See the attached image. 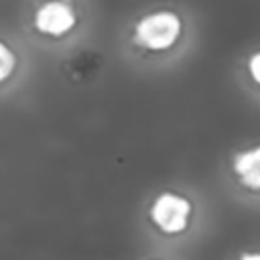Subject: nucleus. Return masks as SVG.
<instances>
[{
  "mask_svg": "<svg viewBox=\"0 0 260 260\" xmlns=\"http://www.w3.org/2000/svg\"><path fill=\"white\" fill-rule=\"evenodd\" d=\"M179 28H181L179 16L173 12L160 10V12H152L144 16L136 26V35L146 47L165 49L177 39Z\"/></svg>",
  "mask_w": 260,
  "mask_h": 260,
  "instance_id": "obj_1",
  "label": "nucleus"
},
{
  "mask_svg": "<svg viewBox=\"0 0 260 260\" xmlns=\"http://www.w3.org/2000/svg\"><path fill=\"white\" fill-rule=\"evenodd\" d=\"M189 213H191L189 201L175 195V193L158 195L156 201L152 203V209H150V217L167 234H177V232L185 230Z\"/></svg>",
  "mask_w": 260,
  "mask_h": 260,
  "instance_id": "obj_2",
  "label": "nucleus"
},
{
  "mask_svg": "<svg viewBox=\"0 0 260 260\" xmlns=\"http://www.w3.org/2000/svg\"><path fill=\"white\" fill-rule=\"evenodd\" d=\"M73 22H75L73 10L65 2H59V0H53V2H47L45 6H41L35 16L37 28L45 30V32H53V35L65 32L67 28L73 26Z\"/></svg>",
  "mask_w": 260,
  "mask_h": 260,
  "instance_id": "obj_3",
  "label": "nucleus"
},
{
  "mask_svg": "<svg viewBox=\"0 0 260 260\" xmlns=\"http://www.w3.org/2000/svg\"><path fill=\"white\" fill-rule=\"evenodd\" d=\"M234 167L244 185H248L252 189H260V146L242 152L236 158Z\"/></svg>",
  "mask_w": 260,
  "mask_h": 260,
  "instance_id": "obj_4",
  "label": "nucleus"
},
{
  "mask_svg": "<svg viewBox=\"0 0 260 260\" xmlns=\"http://www.w3.org/2000/svg\"><path fill=\"white\" fill-rule=\"evenodd\" d=\"M12 67H14V55H12V51L4 43H0V79H4L12 71Z\"/></svg>",
  "mask_w": 260,
  "mask_h": 260,
  "instance_id": "obj_5",
  "label": "nucleus"
},
{
  "mask_svg": "<svg viewBox=\"0 0 260 260\" xmlns=\"http://www.w3.org/2000/svg\"><path fill=\"white\" fill-rule=\"evenodd\" d=\"M250 71H252V75L256 77V81L260 83V53H256V55L250 59Z\"/></svg>",
  "mask_w": 260,
  "mask_h": 260,
  "instance_id": "obj_6",
  "label": "nucleus"
},
{
  "mask_svg": "<svg viewBox=\"0 0 260 260\" xmlns=\"http://www.w3.org/2000/svg\"><path fill=\"white\" fill-rule=\"evenodd\" d=\"M240 260H260V254L258 252H250V254H242Z\"/></svg>",
  "mask_w": 260,
  "mask_h": 260,
  "instance_id": "obj_7",
  "label": "nucleus"
}]
</instances>
